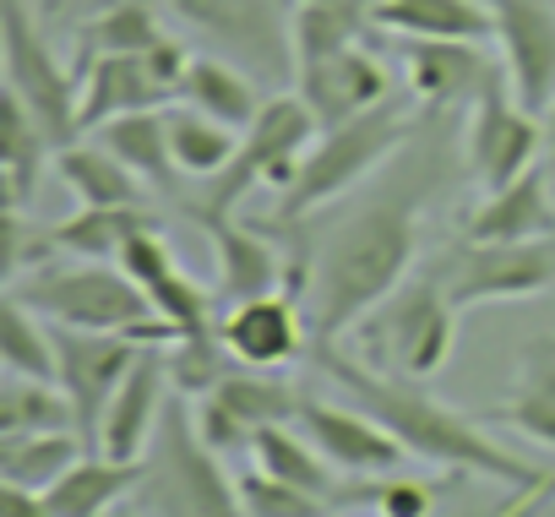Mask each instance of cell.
Instances as JSON below:
<instances>
[{
    "mask_svg": "<svg viewBox=\"0 0 555 517\" xmlns=\"http://www.w3.org/2000/svg\"><path fill=\"white\" fill-rule=\"evenodd\" d=\"M441 284L457 311L490 300H533L555 289V234L544 240H463V250L441 268Z\"/></svg>",
    "mask_w": 555,
    "mask_h": 517,
    "instance_id": "8fae6325",
    "label": "cell"
},
{
    "mask_svg": "<svg viewBox=\"0 0 555 517\" xmlns=\"http://www.w3.org/2000/svg\"><path fill=\"white\" fill-rule=\"evenodd\" d=\"M403 131H409V115H403L398 99H382V104H371L365 115H354L344 126H327L311 142V153L300 158L295 185L278 191V218H284V223L289 218H311L327 202H338L344 191H354L382 158H392Z\"/></svg>",
    "mask_w": 555,
    "mask_h": 517,
    "instance_id": "8992f818",
    "label": "cell"
},
{
    "mask_svg": "<svg viewBox=\"0 0 555 517\" xmlns=\"http://www.w3.org/2000/svg\"><path fill=\"white\" fill-rule=\"evenodd\" d=\"M82 436L77 430H34V436H0V484L23 490H50L61 474L82 463Z\"/></svg>",
    "mask_w": 555,
    "mask_h": 517,
    "instance_id": "4dcf8cb0",
    "label": "cell"
},
{
    "mask_svg": "<svg viewBox=\"0 0 555 517\" xmlns=\"http://www.w3.org/2000/svg\"><path fill=\"white\" fill-rule=\"evenodd\" d=\"M0 517H55L44 506L39 490H23V484H0Z\"/></svg>",
    "mask_w": 555,
    "mask_h": 517,
    "instance_id": "ee69618b",
    "label": "cell"
},
{
    "mask_svg": "<svg viewBox=\"0 0 555 517\" xmlns=\"http://www.w3.org/2000/svg\"><path fill=\"white\" fill-rule=\"evenodd\" d=\"M7 295H17L44 322L82 327V333H137V327L158 322L142 284L120 262H93V256H77V262H66V268L17 273L7 284Z\"/></svg>",
    "mask_w": 555,
    "mask_h": 517,
    "instance_id": "277c9868",
    "label": "cell"
},
{
    "mask_svg": "<svg viewBox=\"0 0 555 517\" xmlns=\"http://www.w3.org/2000/svg\"><path fill=\"white\" fill-rule=\"evenodd\" d=\"M371 28L398 39H490L495 17L485 0H371Z\"/></svg>",
    "mask_w": 555,
    "mask_h": 517,
    "instance_id": "cb8c5ba5",
    "label": "cell"
},
{
    "mask_svg": "<svg viewBox=\"0 0 555 517\" xmlns=\"http://www.w3.org/2000/svg\"><path fill=\"white\" fill-rule=\"evenodd\" d=\"M77 72H82V137L99 131V126L115 120V115L175 104V99L153 82V72H147L142 55H93V61H82Z\"/></svg>",
    "mask_w": 555,
    "mask_h": 517,
    "instance_id": "ffe728a7",
    "label": "cell"
},
{
    "mask_svg": "<svg viewBox=\"0 0 555 517\" xmlns=\"http://www.w3.org/2000/svg\"><path fill=\"white\" fill-rule=\"evenodd\" d=\"M322 137V120L311 115V104L300 93H272L261 104V115L240 131V147L229 158L223 175L207 180L202 202L191 207V218H229L250 191H289L300 175L306 147Z\"/></svg>",
    "mask_w": 555,
    "mask_h": 517,
    "instance_id": "3957f363",
    "label": "cell"
},
{
    "mask_svg": "<svg viewBox=\"0 0 555 517\" xmlns=\"http://www.w3.org/2000/svg\"><path fill=\"white\" fill-rule=\"evenodd\" d=\"M191 425H196V436L223 457V452H250V441H256V430L229 409V403H218L212 392H202V398H191Z\"/></svg>",
    "mask_w": 555,
    "mask_h": 517,
    "instance_id": "60d3db41",
    "label": "cell"
},
{
    "mask_svg": "<svg viewBox=\"0 0 555 517\" xmlns=\"http://www.w3.org/2000/svg\"><path fill=\"white\" fill-rule=\"evenodd\" d=\"M295 82H300V99L311 104V115L322 120V131L365 115L382 99H392V77L365 44H349V50L317 61V66H300Z\"/></svg>",
    "mask_w": 555,
    "mask_h": 517,
    "instance_id": "ac0fdd59",
    "label": "cell"
},
{
    "mask_svg": "<svg viewBox=\"0 0 555 517\" xmlns=\"http://www.w3.org/2000/svg\"><path fill=\"white\" fill-rule=\"evenodd\" d=\"M109 153H120L153 191H169L175 185V153H169V109H131V115H115L93 131Z\"/></svg>",
    "mask_w": 555,
    "mask_h": 517,
    "instance_id": "f546056e",
    "label": "cell"
},
{
    "mask_svg": "<svg viewBox=\"0 0 555 517\" xmlns=\"http://www.w3.org/2000/svg\"><path fill=\"white\" fill-rule=\"evenodd\" d=\"M164 7L212 44V55L245 66L250 77H295V7L284 0H164Z\"/></svg>",
    "mask_w": 555,
    "mask_h": 517,
    "instance_id": "ba28073f",
    "label": "cell"
},
{
    "mask_svg": "<svg viewBox=\"0 0 555 517\" xmlns=\"http://www.w3.org/2000/svg\"><path fill=\"white\" fill-rule=\"evenodd\" d=\"M539 120H544V158L555 164V104H550V109H544Z\"/></svg>",
    "mask_w": 555,
    "mask_h": 517,
    "instance_id": "bcb514c9",
    "label": "cell"
},
{
    "mask_svg": "<svg viewBox=\"0 0 555 517\" xmlns=\"http://www.w3.org/2000/svg\"><path fill=\"white\" fill-rule=\"evenodd\" d=\"M180 104H191V109H202V115L245 131L261 115L267 99L256 93V77L245 66H234L223 55H196L191 72H185V82H180Z\"/></svg>",
    "mask_w": 555,
    "mask_h": 517,
    "instance_id": "4316f807",
    "label": "cell"
},
{
    "mask_svg": "<svg viewBox=\"0 0 555 517\" xmlns=\"http://www.w3.org/2000/svg\"><path fill=\"white\" fill-rule=\"evenodd\" d=\"M501 39V66L522 109L555 104V0H485Z\"/></svg>",
    "mask_w": 555,
    "mask_h": 517,
    "instance_id": "4fadbf2b",
    "label": "cell"
},
{
    "mask_svg": "<svg viewBox=\"0 0 555 517\" xmlns=\"http://www.w3.org/2000/svg\"><path fill=\"white\" fill-rule=\"evenodd\" d=\"M55 175L66 180V191L77 196V207H147V180L120 158L109 153L99 137L93 142H72L55 153Z\"/></svg>",
    "mask_w": 555,
    "mask_h": 517,
    "instance_id": "7402d4cb",
    "label": "cell"
},
{
    "mask_svg": "<svg viewBox=\"0 0 555 517\" xmlns=\"http://www.w3.org/2000/svg\"><path fill=\"white\" fill-rule=\"evenodd\" d=\"M250 452H256V468H267V474H278V479H289V484H300V490L333 501L338 468L317 452V441H311L306 430L295 436L289 425H261L256 441H250Z\"/></svg>",
    "mask_w": 555,
    "mask_h": 517,
    "instance_id": "d6a6232c",
    "label": "cell"
},
{
    "mask_svg": "<svg viewBox=\"0 0 555 517\" xmlns=\"http://www.w3.org/2000/svg\"><path fill=\"white\" fill-rule=\"evenodd\" d=\"M485 425H506L539 447L555 452V338H533L517 360V387L501 409L485 414Z\"/></svg>",
    "mask_w": 555,
    "mask_h": 517,
    "instance_id": "d4e9b609",
    "label": "cell"
},
{
    "mask_svg": "<svg viewBox=\"0 0 555 517\" xmlns=\"http://www.w3.org/2000/svg\"><path fill=\"white\" fill-rule=\"evenodd\" d=\"M164 39L158 17L147 0H109V7L93 12V23L77 34V66L93 55H142Z\"/></svg>",
    "mask_w": 555,
    "mask_h": 517,
    "instance_id": "d590c367",
    "label": "cell"
},
{
    "mask_svg": "<svg viewBox=\"0 0 555 517\" xmlns=\"http://www.w3.org/2000/svg\"><path fill=\"white\" fill-rule=\"evenodd\" d=\"M202 229L212 234V250H218V300L240 306V300L284 289V262H278V250L261 234H250L245 223H234V212L229 218H202Z\"/></svg>",
    "mask_w": 555,
    "mask_h": 517,
    "instance_id": "44dd1931",
    "label": "cell"
},
{
    "mask_svg": "<svg viewBox=\"0 0 555 517\" xmlns=\"http://www.w3.org/2000/svg\"><path fill=\"white\" fill-rule=\"evenodd\" d=\"M289 28H295V77H300V66H317L360 44V34L371 28V7H360V0H300Z\"/></svg>",
    "mask_w": 555,
    "mask_h": 517,
    "instance_id": "1f68e13d",
    "label": "cell"
},
{
    "mask_svg": "<svg viewBox=\"0 0 555 517\" xmlns=\"http://www.w3.org/2000/svg\"><path fill=\"white\" fill-rule=\"evenodd\" d=\"M234 147H240V131H234V126H223V120H212V115H202V109H191V104L169 109V153H175L180 175L212 180V175L229 169Z\"/></svg>",
    "mask_w": 555,
    "mask_h": 517,
    "instance_id": "836d02e7",
    "label": "cell"
},
{
    "mask_svg": "<svg viewBox=\"0 0 555 517\" xmlns=\"http://www.w3.org/2000/svg\"><path fill=\"white\" fill-rule=\"evenodd\" d=\"M99 7H109V0H93V12H99Z\"/></svg>",
    "mask_w": 555,
    "mask_h": 517,
    "instance_id": "c3c4849f",
    "label": "cell"
},
{
    "mask_svg": "<svg viewBox=\"0 0 555 517\" xmlns=\"http://www.w3.org/2000/svg\"><path fill=\"white\" fill-rule=\"evenodd\" d=\"M34 430H77V409L61 382L7 371V387H0V436H34Z\"/></svg>",
    "mask_w": 555,
    "mask_h": 517,
    "instance_id": "e575fe53",
    "label": "cell"
},
{
    "mask_svg": "<svg viewBox=\"0 0 555 517\" xmlns=\"http://www.w3.org/2000/svg\"><path fill=\"white\" fill-rule=\"evenodd\" d=\"M180 327L175 322H147L137 333H82V327H55V354H61V387L77 409V436L88 441V452H99V425L109 398L120 392V382L131 376V365L153 349V344H175Z\"/></svg>",
    "mask_w": 555,
    "mask_h": 517,
    "instance_id": "30bf717a",
    "label": "cell"
},
{
    "mask_svg": "<svg viewBox=\"0 0 555 517\" xmlns=\"http://www.w3.org/2000/svg\"><path fill=\"white\" fill-rule=\"evenodd\" d=\"M403 77L420 104H474L485 82L501 72L485 61L479 39H403Z\"/></svg>",
    "mask_w": 555,
    "mask_h": 517,
    "instance_id": "d6986e66",
    "label": "cell"
},
{
    "mask_svg": "<svg viewBox=\"0 0 555 517\" xmlns=\"http://www.w3.org/2000/svg\"><path fill=\"white\" fill-rule=\"evenodd\" d=\"M142 501L153 517H245L240 484L223 479L218 452L191 425V398L175 392L153 430V457L142 479Z\"/></svg>",
    "mask_w": 555,
    "mask_h": 517,
    "instance_id": "5b68a950",
    "label": "cell"
},
{
    "mask_svg": "<svg viewBox=\"0 0 555 517\" xmlns=\"http://www.w3.org/2000/svg\"><path fill=\"white\" fill-rule=\"evenodd\" d=\"M147 479V457H82L72 474H61L44 495L55 517H115V501L131 495Z\"/></svg>",
    "mask_w": 555,
    "mask_h": 517,
    "instance_id": "603a6c76",
    "label": "cell"
},
{
    "mask_svg": "<svg viewBox=\"0 0 555 517\" xmlns=\"http://www.w3.org/2000/svg\"><path fill=\"white\" fill-rule=\"evenodd\" d=\"M229 371H240V360L223 349L218 327H212V333H191V338H175V344H169V376H175V392H185V398L212 392Z\"/></svg>",
    "mask_w": 555,
    "mask_h": 517,
    "instance_id": "f35d334b",
    "label": "cell"
},
{
    "mask_svg": "<svg viewBox=\"0 0 555 517\" xmlns=\"http://www.w3.org/2000/svg\"><path fill=\"white\" fill-rule=\"evenodd\" d=\"M333 387L349 392V403H360L371 419H382L403 447L409 457L420 463H436V468H457V474H479V479H495L506 490H544L555 479H544L539 468H528L522 457H512L506 447H495L485 436V419H468L463 409L430 398L420 382L409 376H392V371H371L365 360L344 354L338 338H311V354H306Z\"/></svg>",
    "mask_w": 555,
    "mask_h": 517,
    "instance_id": "6da1fadb",
    "label": "cell"
},
{
    "mask_svg": "<svg viewBox=\"0 0 555 517\" xmlns=\"http://www.w3.org/2000/svg\"><path fill=\"white\" fill-rule=\"evenodd\" d=\"M0 360L12 376H39V382H61V354H55V333L39 327V311H28L17 295L0 300Z\"/></svg>",
    "mask_w": 555,
    "mask_h": 517,
    "instance_id": "74e56055",
    "label": "cell"
},
{
    "mask_svg": "<svg viewBox=\"0 0 555 517\" xmlns=\"http://www.w3.org/2000/svg\"><path fill=\"white\" fill-rule=\"evenodd\" d=\"M311 441H317V452L338 468V474H349V479H382V474H392L403 457H409V447L382 425V419H371L360 403H349V409H338V403H322V398H300V419H295Z\"/></svg>",
    "mask_w": 555,
    "mask_h": 517,
    "instance_id": "5bb4252c",
    "label": "cell"
},
{
    "mask_svg": "<svg viewBox=\"0 0 555 517\" xmlns=\"http://www.w3.org/2000/svg\"><path fill=\"white\" fill-rule=\"evenodd\" d=\"M115 517H142V512H115Z\"/></svg>",
    "mask_w": 555,
    "mask_h": 517,
    "instance_id": "7dc6e473",
    "label": "cell"
},
{
    "mask_svg": "<svg viewBox=\"0 0 555 517\" xmlns=\"http://www.w3.org/2000/svg\"><path fill=\"white\" fill-rule=\"evenodd\" d=\"M420 245V185H392L344 218L311 262V333L344 338L392 289L409 284Z\"/></svg>",
    "mask_w": 555,
    "mask_h": 517,
    "instance_id": "7a4b0ae2",
    "label": "cell"
},
{
    "mask_svg": "<svg viewBox=\"0 0 555 517\" xmlns=\"http://www.w3.org/2000/svg\"><path fill=\"white\" fill-rule=\"evenodd\" d=\"M295 7H300V0H295Z\"/></svg>",
    "mask_w": 555,
    "mask_h": 517,
    "instance_id": "681fc988",
    "label": "cell"
},
{
    "mask_svg": "<svg viewBox=\"0 0 555 517\" xmlns=\"http://www.w3.org/2000/svg\"><path fill=\"white\" fill-rule=\"evenodd\" d=\"M555 234V202L544 191V175L528 169L506 191H490V202L463 223V240H544Z\"/></svg>",
    "mask_w": 555,
    "mask_h": 517,
    "instance_id": "484cf974",
    "label": "cell"
},
{
    "mask_svg": "<svg viewBox=\"0 0 555 517\" xmlns=\"http://www.w3.org/2000/svg\"><path fill=\"white\" fill-rule=\"evenodd\" d=\"M240 501H245V517H333L327 512L333 501H322V495H311L289 479H278L267 468L240 479Z\"/></svg>",
    "mask_w": 555,
    "mask_h": 517,
    "instance_id": "ab89813d",
    "label": "cell"
},
{
    "mask_svg": "<svg viewBox=\"0 0 555 517\" xmlns=\"http://www.w3.org/2000/svg\"><path fill=\"white\" fill-rule=\"evenodd\" d=\"M218 338L223 349L250 365V371H278V365H295L311 354V327L300 316V300L289 289H272V295H256V300H240L229 306V316L218 322Z\"/></svg>",
    "mask_w": 555,
    "mask_h": 517,
    "instance_id": "9a60e30c",
    "label": "cell"
},
{
    "mask_svg": "<svg viewBox=\"0 0 555 517\" xmlns=\"http://www.w3.org/2000/svg\"><path fill=\"white\" fill-rule=\"evenodd\" d=\"M0 61H7V93L28 104V115L55 142V153L72 147L82 137V72L55 61V50L34 28L28 0L0 7Z\"/></svg>",
    "mask_w": 555,
    "mask_h": 517,
    "instance_id": "52a82bcc",
    "label": "cell"
},
{
    "mask_svg": "<svg viewBox=\"0 0 555 517\" xmlns=\"http://www.w3.org/2000/svg\"><path fill=\"white\" fill-rule=\"evenodd\" d=\"M550 490V484H544ZM539 501V490H512L506 501H490V506H463V512H452V517H528V506Z\"/></svg>",
    "mask_w": 555,
    "mask_h": 517,
    "instance_id": "f6af8a7d",
    "label": "cell"
},
{
    "mask_svg": "<svg viewBox=\"0 0 555 517\" xmlns=\"http://www.w3.org/2000/svg\"><path fill=\"white\" fill-rule=\"evenodd\" d=\"M544 158V120L533 109L517 104L506 66L485 82V93L474 99V120H468V169L485 191H506L512 180H522L528 169H539Z\"/></svg>",
    "mask_w": 555,
    "mask_h": 517,
    "instance_id": "7c38bea8",
    "label": "cell"
},
{
    "mask_svg": "<svg viewBox=\"0 0 555 517\" xmlns=\"http://www.w3.org/2000/svg\"><path fill=\"white\" fill-rule=\"evenodd\" d=\"M120 268L142 284V295L153 300V311L164 322L180 327V338L191 333H212V306H218V289H202L180 262H175V250L158 240V229H142L126 250H120Z\"/></svg>",
    "mask_w": 555,
    "mask_h": 517,
    "instance_id": "2e32d148",
    "label": "cell"
},
{
    "mask_svg": "<svg viewBox=\"0 0 555 517\" xmlns=\"http://www.w3.org/2000/svg\"><path fill=\"white\" fill-rule=\"evenodd\" d=\"M142 61H147L153 82H158L169 99H180V82H185V72H191V61H196V55H191L180 39H169V34H164L153 50H142Z\"/></svg>",
    "mask_w": 555,
    "mask_h": 517,
    "instance_id": "7bdbcfd3",
    "label": "cell"
},
{
    "mask_svg": "<svg viewBox=\"0 0 555 517\" xmlns=\"http://www.w3.org/2000/svg\"><path fill=\"white\" fill-rule=\"evenodd\" d=\"M0 175H7V212H23L34 202V185L44 175V158L55 153V142L44 137V126L28 115L23 99H0Z\"/></svg>",
    "mask_w": 555,
    "mask_h": 517,
    "instance_id": "f1b7e54d",
    "label": "cell"
},
{
    "mask_svg": "<svg viewBox=\"0 0 555 517\" xmlns=\"http://www.w3.org/2000/svg\"><path fill=\"white\" fill-rule=\"evenodd\" d=\"M169 387H175V376H169V344H153L131 365V376L120 382V392L109 398L104 425H99V452L104 457H142L147 441H153V430H158V419H164Z\"/></svg>",
    "mask_w": 555,
    "mask_h": 517,
    "instance_id": "e0dca14e",
    "label": "cell"
},
{
    "mask_svg": "<svg viewBox=\"0 0 555 517\" xmlns=\"http://www.w3.org/2000/svg\"><path fill=\"white\" fill-rule=\"evenodd\" d=\"M142 229H158V218L147 207H77L72 218H61L55 229H44V240H50V250H66V256L120 262V250Z\"/></svg>",
    "mask_w": 555,
    "mask_h": 517,
    "instance_id": "83f0119b",
    "label": "cell"
},
{
    "mask_svg": "<svg viewBox=\"0 0 555 517\" xmlns=\"http://www.w3.org/2000/svg\"><path fill=\"white\" fill-rule=\"evenodd\" d=\"M365 501H376V512H382V517H430V512H436V484L382 474V479L365 490Z\"/></svg>",
    "mask_w": 555,
    "mask_h": 517,
    "instance_id": "b9f144b4",
    "label": "cell"
},
{
    "mask_svg": "<svg viewBox=\"0 0 555 517\" xmlns=\"http://www.w3.org/2000/svg\"><path fill=\"white\" fill-rule=\"evenodd\" d=\"M212 398L229 403L250 430H261V425H295L306 392H295L289 382H278L272 371H250V365H240V371H229V376L212 387Z\"/></svg>",
    "mask_w": 555,
    "mask_h": 517,
    "instance_id": "8d00e7d4",
    "label": "cell"
},
{
    "mask_svg": "<svg viewBox=\"0 0 555 517\" xmlns=\"http://www.w3.org/2000/svg\"><path fill=\"white\" fill-rule=\"evenodd\" d=\"M452 338H457V306H452L441 273L392 289L371 311V327H365L376 365L392 371V376H409V382L436 376L452 354Z\"/></svg>",
    "mask_w": 555,
    "mask_h": 517,
    "instance_id": "9c48e42d",
    "label": "cell"
}]
</instances>
